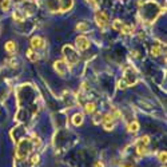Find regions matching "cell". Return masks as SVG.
Instances as JSON below:
<instances>
[{"mask_svg": "<svg viewBox=\"0 0 167 167\" xmlns=\"http://www.w3.org/2000/svg\"><path fill=\"white\" fill-rule=\"evenodd\" d=\"M54 68L58 72V75H60V76H64V75L67 74L68 65L65 64V62H62V60H56V62L54 63Z\"/></svg>", "mask_w": 167, "mask_h": 167, "instance_id": "obj_9", "label": "cell"}, {"mask_svg": "<svg viewBox=\"0 0 167 167\" xmlns=\"http://www.w3.org/2000/svg\"><path fill=\"white\" fill-rule=\"evenodd\" d=\"M12 16H13V19L16 20V22L22 23V22H24V19L27 18V15L24 13V12H23L20 8H18V9H15V12H13V15H12Z\"/></svg>", "mask_w": 167, "mask_h": 167, "instance_id": "obj_12", "label": "cell"}, {"mask_svg": "<svg viewBox=\"0 0 167 167\" xmlns=\"http://www.w3.org/2000/svg\"><path fill=\"white\" fill-rule=\"evenodd\" d=\"M120 32H123L124 35H131L134 32V26H131V24H123L122 28H120Z\"/></svg>", "mask_w": 167, "mask_h": 167, "instance_id": "obj_17", "label": "cell"}, {"mask_svg": "<svg viewBox=\"0 0 167 167\" xmlns=\"http://www.w3.org/2000/svg\"><path fill=\"white\" fill-rule=\"evenodd\" d=\"M133 166H134L133 163H123L122 164V167H133Z\"/></svg>", "mask_w": 167, "mask_h": 167, "instance_id": "obj_26", "label": "cell"}, {"mask_svg": "<svg viewBox=\"0 0 167 167\" xmlns=\"http://www.w3.org/2000/svg\"><path fill=\"white\" fill-rule=\"evenodd\" d=\"M4 48H6V51L8 54H13L15 51H16V43L12 42V40H9V42L6 43V47Z\"/></svg>", "mask_w": 167, "mask_h": 167, "instance_id": "obj_16", "label": "cell"}, {"mask_svg": "<svg viewBox=\"0 0 167 167\" xmlns=\"http://www.w3.org/2000/svg\"><path fill=\"white\" fill-rule=\"evenodd\" d=\"M75 42H76V47H78L79 51H86V50L90 48V40L86 36H83V35L78 36Z\"/></svg>", "mask_w": 167, "mask_h": 167, "instance_id": "obj_8", "label": "cell"}, {"mask_svg": "<svg viewBox=\"0 0 167 167\" xmlns=\"http://www.w3.org/2000/svg\"><path fill=\"white\" fill-rule=\"evenodd\" d=\"M34 149L35 146L32 143V138H19L16 144V153H15V162H23L28 159Z\"/></svg>", "mask_w": 167, "mask_h": 167, "instance_id": "obj_2", "label": "cell"}, {"mask_svg": "<svg viewBox=\"0 0 167 167\" xmlns=\"http://www.w3.org/2000/svg\"><path fill=\"white\" fill-rule=\"evenodd\" d=\"M72 7H74V0H62V3H60V12L71 11Z\"/></svg>", "mask_w": 167, "mask_h": 167, "instance_id": "obj_11", "label": "cell"}, {"mask_svg": "<svg viewBox=\"0 0 167 167\" xmlns=\"http://www.w3.org/2000/svg\"><path fill=\"white\" fill-rule=\"evenodd\" d=\"M95 167H104V166H103L102 162H97V163H95Z\"/></svg>", "mask_w": 167, "mask_h": 167, "instance_id": "obj_25", "label": "cell"}, {"mask_svg": "<svg viewBox=\"0 0 167 167\" xmlns=\"http://www.w3.org/2000/svg\"><path fill=\"white\" fill-rule=\"evenodd\" d=\"M160 7L159 4L154 2V0H146V2L139 3V13L140 18L144 20L146 23H154L158 19L160 13Z\"/></svg>", "mask_w": 167, "mask_h": 167, "instance_id": "obj_1", "label": "cell"}, {"mask_svg": "<svg viewBox=\"0 0 167 167\" xmlns=\"http://www.w3.org/2000/svg\"><path fill=\"white\" fill-rule=\"evenodd\" d=\"M76 29L79 32H87L90 29V26H88V23H86V22H80L76 26Z\"/></svg>", "mask_w": 167, "mask_h": 167, "instance_id": "obj_19", "label": "cell"}, {"mask_svg": "<svg viewBox=\"0 0 167 167\" xmlns=\"http://www.w3.org/2000/svg\"><path fill=\"white\" fill-rule=\"evenodd\" d=\"M151 55H153V56H159V55H162V45L154 44L153 48H151Z\"/></svg>", "mask_w": 167, "mask_h": 167, "instance_id": "obj_18", "label": "cell"}, {"mask_svg": "<svg viewBox=\"0 0 167 167\" xmlns=\"http://www.w3.org/2000/svg\"><path fill=\"white\" fill-rule=\"evenodd\" d=\"M100 2H102V0H87V3L95 9H98V7L100 6Z\"/></svg>", "mask_w": 167, "mask_h": 167, "instance_id": "obj_22", "label": "cell"}, {"mask_svg": "<svg viewBox=\"0 0 167 167\" xmlns=\"http://www.w3.org/2000/svg\"><path fill=\"white\" fill-rule=\"evenodd\" d=\"M0 2H2V0H0Z\"/></svg>", "mask_w": 167, "mask_h": 167, "instance_id": "obj_27", "label": "cell"}, {"mask_svg": "<svg viewBox=\"0 0 167 167\" xmlns=\"http://www.w3.org/2000/svg\"><path fill=\"white\" fill-rule=\"evenodd\" d=\"M31 47L34 50H40V48H44L45 47V42L44 39H42L40 36H34L31 39Z\"/></svg>", "mask_w": 167, "mask_h": 167, "instance_id": "obj_10", "label": "cell"}, {"mask_svg": "<svg viewBox=\"0 0 167 167\" xmlns=\"http://www.w3.org/2000/svg\"><path fill=\"white\" fill-rule=\"evenodd\" d=\"M123 24H124V23L120 22V20H115V22L112 23V28L116 29V31H120V28H122Z\"/></svg>", "mask_w": 167, "mask_h": 167, "instance_id": "obj_23", "label": "cell"}, {"mask_svg": "<svg viewBox=\"0 0 167 167\" xmlns=\"http://www.w3.org/2000/svg\"><path fill=\"white\" fill-rule=\"evenodd\" d=\"M138 83V72L135 71L134 67H127L124 68V72H123V78L122 80L119 82L120 87L126 88V87H131V86H135Z\"/></svg>", "mask_w": 167, "mask_h": 167, "instance_id": "obj_3", "label": "cell"}, {"mask_svg": "<svg viewBox=\"0 0 167 167\" xmlns=\"http://www.w3.org/2000/svg\"><path fill=\"white\" fill-rule=\"evenodd\" d=\"M63 56L65 59V64L70 67H74L79 62V54L72 45H64L63 47Z\"/></svg>", "mask_w": 167, "mask_h": 167, "instance_id": "obj_4", "label": "cell"}, {"mask_svg": "<svg viewBox=\"0 0 167 167\" xmlns=\"http://www.w3.org/2000/svg\"><path fill=\"white\" fill-rule=\"evenodd\" d=\"M27 56H28V59L31 60V62H36V60H38V55H36V52L34 51V48L28 50V51H27Z\"/></svg>", "mask_w": 167, "mask_h": 167, "instance_id": "obj_20", "label": "cell"}, {"mask_svg": "<svg viewBox=\"0 0 167 167\" xmlns=\"http://www.w3.org/2000/svg\"><path fill=\"white\" fill-rule=\"evenodd\" d=\"M60 3L62 0H44V6L51 12H60Z\"/></svg>", "mask_w": 167, "mask_h": 167, "instance_id": "obj_7", "label": "cell"}, {"mask_svg": "<svg viewBox=\"0 0 167 167\" xmlns=\"http://www.w3.org/2000/svg\"><path fill=\"white\" fill-rule=\"evenodd\" d=\"M166 159H167V154H166V151H162V153L159 154V160L162 162V163H166Z\"/></svg>", "mask_w": 167, "mask_h": 167, "instance_id": "obj_24", "label": "cell"}, {"mask_svg": "<svg viewBox=\"0 0 167 167\" xmlns=\"http://www.w3.org/2000/svg\"><path fill=\"white\" fill-rule=\"evenodd\" d=\"M149 143H150L149 136H142V138H139L136 140V153H138L139 156L144 155L147 153V144Z\"/></svg>", "mask_w": 167, "mask_h": 167, "instance_id": "obj_5", "label": "cell"}, {"mask_svg": "<svg viewBox=\"0 0 167 167\" xmlns=\"http://www.w3.org/2000/svg\"><path fill=\"white\" fill-rule=\"evenodd\" d=\"M9 6H11V0H2V3H0V7H2V9L4 12L8 11Z\"/></svg>", "mask_w": 167, "mask_h": 167, "instance_id": "obj_21", "label": "cell"}, {"mask_svg": "<svg viewBox=\"0 0 167 167\" xmlns=\"http://www.w3.org/2000/svg\"><path fill=\"white\" fill-rule=\"evenodd\" d=\"M127 128H128V133H133V134H136L139 131V128H140V126H139V123L136 122V120H133L128 126H127Z\"/></svg>", "mask_w": 167, "mask_h": 167, "instance_id": "obj_15", "label": "cell"}, {"mask_svg": "<svg viewBox=\"0 0 167 167\" xmlns=\"http://www.w3.org/2000/svg\"><path fill=\"white\" fill-rule=\"evenodd\" d=\"M95 22H97V24L100 27V28H106L108 26V15L103 12V11H97L95 12Z\"/></svg>", "mask_w": 167, "mask_h": 167, "instance_id": "obj_6", "label": "cell"}, {"mask_svg": "<svg viewBox=\"0 0 167 167\" xmlns=\"http://www.w3.org/2000/svg\"><path fill=\"white\" fill-rule=\"evenodd\" d=\"M84 111L87 114H94L95 111H97V104L92 103V102H88V103H84Z\"/></svg>", "mask_w": 167, "mask_h": 167, "instance_id": "obj_14", "label": "cell"}, {"mask_svg": "<svg viewBox=\"0 0 167 167\" xmlns=\"http://www.w3.org/2000/svg\"><path fill=\"white\" fill-rule=\"evenodd\" d=\"M83 120H84V116H83V114H80V112L75 114L72 116V124L76 126V127H79V126L83 123Z\"/></svg>", "mask_w": 167, "mask_h": 167, "instance_id": "obj_13", "label": "cell"}]
</instances>
